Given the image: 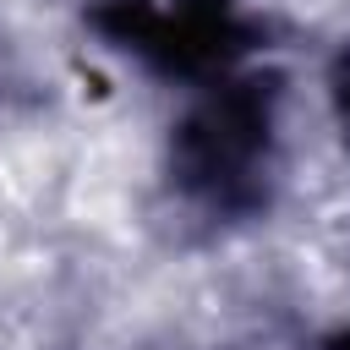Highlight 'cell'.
Segmentation results:
<instances>
[{"instance_id": "obj_1", "label": "cell", "mask_w": 350, "mask_h": 350, "mask_svg": "<svg viewBox=\"0 0 350 350\" xmlns=\"http://www.w3.org/2000/svg\"><path fill=\"white\" fill-rule=\"evenodd\" d=\"M279 71H224L170 131V191L213 224L257 219L279 153Z\"/></svg>"}, {"instance_id": "obj_2", "label": "cell", "mask_w": 350, "mask_h": 350, "mask_svg": "<svg viewBox=\"0 0 350 350\" xmlns=\"http://www.w3.org/2000/svg\"><path fill=\"white\" fill-rule=\"evenodd\" d=\"M88 22L164 77H224L252 44L241 0H88Z\"/></svg>"}, {"instance_id": "obj_3", "label": "cell", "mask_w": 350, "mask_h": 350, "mask_svg": "<svg viewBox=\"0 0 350 350\" xmlns=\"http://www.w3.org/2000/svg\"><path fill=\"white\" fill-rule=\"evenodd\" d=\"M328 104H334V126H339V137L350 148V38L339 44V55L328 66Z\"/></svg>"}, {"instance_id": "obj_4", "label": "cell", "mask_w": 350, "mask_h": 350, "mask_svg": "<svg viewBox=\"0 0 350 350\" xmlns=\"http://www.w3.org/2000/svg\"><path fill=\"white\" fill-rule=\"evenodd\" d=\"M317 350H350V328H339V334H328Z\"/></svg>"}]
</instances>
